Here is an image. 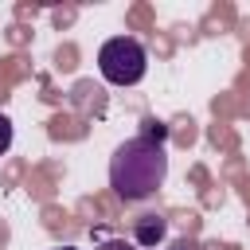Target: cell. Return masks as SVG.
Instances as JSON below:
<instances>
[{
	"label": "cell",
	"mask_w": 250,
	"mask_h": 250,
	"mask_svg": "<svg viewBox=\"0 0 250 250\" xmlns=\"http://www.w3.org/2000/svg\"><path fill=\"white\" fill-rule=\"evenodd\" d=\"M164 234H168V219L164 215H156V211H145V215H137L133 219V246L141 250H148V246H156V242H164Z\"/></svg>",
	"instance_id": "obj_3"
},
{
	"label": "cell",
	"mask_w": 250,
	"mask_h": 250,
	"mask_svg": "<svg viewBox=\"0 0 250 250\" xmlns=\"http://www.w3.org/2000/svg\"><path fill=\"white\" fill-rule=\"evenodd\" d=\"M94 250H137V246L125 242V238H109V242H102V246H94Z\"/></svg>",
	"instance_id": "obj_6"
},
{
	"label": "cell",
	"mask_w": 250,
	"mask_h": 250,
	"mask_svg": "<svg viewBox=\"0 0 250 250\" xmlns=\"http://www.w3.org/2000/svg\"><path fill=\"white\" fill-rule=\"evenodd\" d=\"M12 148V121H8V113H0V156Z\"/></svg>",
	"instance_id": "obj_5"
},
{
	"label": "cell",
	"mask_w": 250,
	"mask_h": 250,
	"mask_svg": "<svg viewBox=\"0 0 250 250\" xmlns=\"http://www.w3.org/2000/svg\"><path fill=\"white\" fill-rule=\"evenodd\" d=\"M141 125H145V129H141V137H148V141H160V145H164V137H168L164 121H156V117H145Z\"/></svg>",
	"instance_id": "obj_4"
},
{
	"label": "cell",
	"mask_w": 250,
	"mask_h": 250,
	"mask_svg": "<svg viewBox=\"0 0 250 250\" xmlns=\"http://www.w3.org/2000/svg\"><path fill=\"white\" fill-rule=\"evenodd\" d=\"M168 180V152L160 141L148 137H129L113 148L109 156V188L125 199V203H141L152 199Z\"/></svg>",
	"instance_id": "obj_1"
},
{
	"label": "cell",
	"mask_w": 250,
	"mask_h": 250,
	"mask_svg": "<svg viewBox=\"0 0 250 250\" xmlns=\"http://www.w3.org/2000/svg\"><path fill=\"white\" fill-rule=\"evenodd\" d=\"M98 70L109 86H137L148 70V51L133 35H113L98 51Z\"/></svg>",
	"instance_id": "obj_2"
},
{
	"label": "cell",
	"mask_w": 250,
	"mask_h": 250,
	"mask_svg": "<svg viewBox=\"0 0 250 250\" xmlns=\"http://www.w3.org/2000/svg\"><path fill=\"white\" fill-rule=\"evenodd\" d=\"M59 250H78V246H59Z\"/></svg>",
	"instance_id": "obj_7"
}]
</instances>
